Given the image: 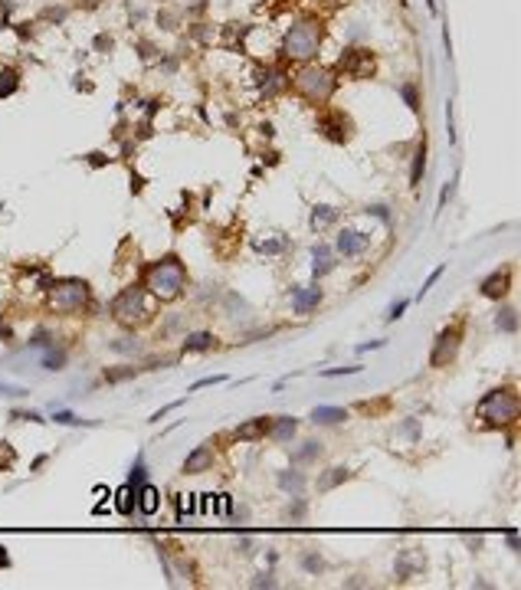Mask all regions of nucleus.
Segmentation results:
<instances>
[{"mask_svg":"<svg viewBox=\"0 0 521 590\" xmlns=\"http://www.w3.org/2000/svg\"><path fill=\"white\" fill-rule=\"evenodd\" d=\"M66 361H69V354L62 351V348H46V354H43V367H46V371H62V367H66Z\"/></svg>","mask_w":521,"mask_h":590,"instance_id":"cd10ccee","label":"nucleus"},{"mask_svg":"<svg viewBox=\"0 0 521 590\" xmlns=\"http://www.w3.org/2000/svg\"><path fill=\"white\" fill-rule=\"evenodd\" d=\"M403 433L413 436V440H420V427H417V420H407V423H403Z\"/></svg>","mask_w":521,"mask_h":590,"instance_id":"864d4df0","label":"nucleus"},{"mask_svg":"<svg viewBox=\"0 0 521 590\" xmlns=\"http://www.w3.org/2000/svg\"><path fill=\"white\" fill-rule=\"evenodd\" d=\"M148 482V463H145V456H138L135 465H131V472H128V486L138 489V486H145Z\"/></svg>","mask_w":521,"mask_h":590,"instance_id":"2f4dec72","label":"nucleus"},{"mask_svg":"<svg viewBox=\"0 0 521 590\" xmlns=\"http://www.w3.org/2000/svg\"><path fill=\"white\" fill-rule=\"evenodd\" d=\"M0 338H3V341H10V328L3 325V318H0Z\"/></svg>","mask_w":521,"mask_h":590,"instance_id":"680f3d73","label":"nucleus"},{"mask_svg":"<svg viewBox=\"0 0 521 590\" xmlns=\"http://www.w3.org/2000/svg\"><path fill=\"white\" fill-rule=\"evenodd\" d=\"M453 194H456V181H449L446 187L439 190V203H436V214H439V210H446V203L453 201Z\"/></svg>","mask_w":521,"mask_h":590,"instance_id":"a19ab883","label":"nucleus"},{"mask_svg":"<svg viewBox=\"0 0 521 590\" xmlns=\"http://www.w3.org/2000/svg\"><path fill=\"white\" fill-rule=\"evenodd\" d=\"M226 377L223 374H213V377H200V380H194L190 384V390H200V387H213V384H223Z\"/></svg>","mask_w":521,"mask_h":590,"instance_id":"49530a36","label":"nucleus"},{"mask_svg":"<svg viewBox=\"0 0 521 590\" xmlns=\"http://www.w3.org/2000/svg\"><path fill=\"white\" fill-rule=\"evenodd\" d=\"M13 463H17V452H13V446L7 440H0V472L13 469Z\"/></svg>","mask_w":521,"mask_h":590,"instance_id":"4c0bfd02","label":"nucleus"},{"mask_svg":"<svg viewBox=\"0 0 521 590\" xmlns=\"http://www.w3.org/2000/svg\"><path fill=\"white\" fill-rule=\"evenodd\" d=\"M118 502H115V508H118V515H125V518H131V512H135V489L131 486H125L118 495H115Z\"/></svg>","mask_w":521,"mask_h":590,"instance_id":"c85d7f7f","label":"nucleus"},{"mask_svg":"<svg viewBox=\"0 0 521 590\" xmlns=\"http://www.w3.org/2000/svg\"><path fill=\"white\" fill-rule=\"evenodd\" d=\"M145 292L154 302H174L181 299V292L187 289V269L181 263V256H161L158 263H151L145 269Z\"/></svg>","mask_w":521,"mask_h":590,"instance_id":"f257e3e1","label":"nucleus"},{"mask_svg":"<svg viewBox=\"0 0 521 590\" xmlns=\"http://www.w3.org/2000/svg\"><path fill=\"white\" fill-rule=\"evenodd\" d=\"M298 567H302L305 574H311V578H318V574H325V571H328V561L322 557V551L305 548V551L298 554Z\"/></svg>","mask_w":521,"mask_h":590,"instance_id":"5701e85b","label":"nucleus"},{"mask_svg":"<svg viewBox=\"0 0 521 590\" xmlns=\"http://www.w3.org/2000/svg\"><path fill=\"white\" fill-rule=\"evenodd\" d=\"M138 371H141V367L118 365V367H112V371H105V384H122V380H131V377H138Z\"/></svg>","mask_w":521,"mask_h":590,"instance_id":"7c9ffc66","label":"nucleus"},{"mask_svg":"<svg viewBox=\"0 0 521 590\" xmlns=\"http://www.w3.org/2000/svg\"><path fill=\"white\" fill-rule=\"evenodd\" d=\"M292 499H295V502L286 508V518L289 522H298V518H305V512H309V502H305L302 495H292Z\"/></svg>","mask_w":521,"mask_h":590,"instance_id":"e433bc0d","label":"nucleus"},{"mask_svg":"<svg viewBox=\"0 0 521 590\" xmlns=\"http://www.w3.org/2000/svg\"><path fill=\"white\" fill-rule=\"evenodd\" d=\"M318 128L325 131V138L328 141H345V118H341V112H328L318 118Z\"/></svg>","mask_w":521,"mask_h":590,"instance_id":"4be33fe9","label":"nucleus"},{"mask_svg":"<svg viewBox=\"0 0 521 590\" xmlns=\"http://www.w3.org/2000/svg\"><path fill=\"white\" fill-rule=\"evenodd\" d=\"M331 269H335V256H328V259H318V263H315V269H311V276L322 279V276H328Z\"/></svg>","mask_w":521,"mask_h":590,"instance_id":"79ce46f5","label":"nucleus"},{"mask_svg":"<svg viewBox=\"0 0 521 590\" xmlns=\"http://www.w3.org/2000/svg\"><path fill=\"white\" fill-rule=\"evenodd\" d=\"M46 305L50 312L56 315H82L92 305V292L82 279H60V282H50L46 289Z\"/></svg>","mask_w":521,"mask_h":590,"instance_id":"7ed1b4c3","label":"nucleus"},{"mask_svg":"<svg viewBox=\"0 0 521 590\" xmlns=\"http://www.w3.org/2000/svg\"><path fill=\"white\" fill-rule=\"evenodd\" d=\"M177 407H184V400H174V403H167V407H161L158 414H151V423H158V420H164V416H167V414H174Z\"/></svg>","mask_w":521,"mask_h":590,"instance_id":"09e8293b","label":"nucleus"},{"mask_svg":"<svg viewBox=\"0 0 521 590\" xmlns=\"http://www.w3.org/2000/svg\"><path fill=\"white\" fill-rule=\"evenodd\" d=\"M518 390L515 387H495L488 390V394H482L479 397V403H475V416L482 420L485 427H515L518 423Z\"/></svg>","mask_w":521,"mask_h":590,"instance_id":"f03ea898","label":"nucleus"},{"mask_svg":"<svg viewBox=\"0 0 521 590\" xmlns=\"http://www.w3.org/2000/svg\"><path fill=\"white\" fill-rule=\"evenodd\" d=\"M109 348H112V351H118V354H141V351H145V344H141L138 338H131V335H125V338H115Z\"/></svg>","mask_w":521,"mask_h":590,"instance_id":"c756f323","label":"nucleus"},{"mask_svg":"<svg viewBox=\"0 0 521 590\" xmlns=\"http://www.w3.org/2000/svg\"><path fill=\"white\" fill-rule=\"evenodd\" d=\"M318 43H322V26L315 20H302L286 33V43H282V56L286 59H295V63H309L311 56L318 53Z\"/></svg>","mask_w":521,"mask_h":590,"instance_id":"39448f33","label":"nucleus"},{"mask_svg":"<svg viewBox=\"0 0 521 590\" xmlns=\"http://www.w3.org/2000/svg\"><path fill=\"white\" fill-rule=\"evenodd\" d=\"M364 210H367L371 216H377V220H384L387 226L394 223V220H390V214H387V207H384V203H371V207H364Z\"/></svg>","mask_w":521,"mask_h":590,"instance_id":"a18cd8bd","label":"nucleus"},{"mask_svg":"<svg viewBox=\"0 0 521 590\" xmlns=\"http://www.w3.org/2000/svg\"><path fill=\"white\" fill-rule=\"evenodd\" d=\"M269 423H273V416H253V420H246V423H239L233 430V440H239V443L262 440V436H269Z\"/></svg>","mask_w":521,"mask_h":590,"instance_id":"ddd939ff","label":"nucleus"},{"mask_svg":"<svg viewBox=\"0 0 521 590\" xmlns=\"http://www.w3.org/2000/svg\"><path fill=\"white\" fill-rule=\"evenodd\" d=\"M17 89H20V73H17L13 66H3V69H0V99L13 95Z\"/></svg>","mask_w":521,"mask_h":590,"instance_id":"bb28decb","label":"nucleus"},{"mask_svg":"<svg viewBox=\"0 0 521 590\" xmlns=\"http://www.w3.org/2000/svg\"><path fill=\"white\" fill-rule=\"evenodd\" d=\"M115 43H112V37H95V50H102V53H109Z\"/></svg>","mask_w":521,"mask_h":590,"instance_id":"6e6d98bb","label":"nucleus"},{"mask_svg":"<svg viewBox=\"0 0 521 590\" xmlns=\"http://www.w3.org/2000/svg\"><path fill=\"white\" fill-rule=\"evenodd\" d=\"M13 420H30V423H43V420H39V414H33V410H26V414H13Z\"/></svg>","mask_w":521,"mask_h":590,"instance_id":"13d9d810","label":"nucleus"},{"mask_svg":"<svg viewBox=\"0 0 521 590\" xmlns=\"http://www.w3.org/2000/svg\"><path fill=\"white\" fill-rule=\"evenodd\" d=\"M443 273H446V266H436L433 273H430V276H426V282H423V289L417 292V299H423V295H426V292L433 289L436 282H439V279H443Z\"/></svg>","mask_w":521,"mask_h":590,"instance_id":"58836bf2","label":"nucleus"},{"mask_svg":"<svg viewBox=\"0 0 521 590\" xmlns=\"http://www.w3.org/2000/svg\"><path fill=\"white\" fill-rule=\"evenodd\" d=\"M423 174H426V141H420V148L413 154V164H410V187H420Z\"/></svg>","mask_w":521,"mask_h":590,"instance_id":"393cba45","label":"nucleus"},{"mask_svg":"<svg viewBox=\"0 0 521 590\" xmlns=\"http://www.w3.org/2000/svg\"><path fill=\"white\" fill-rule=\"evenodd\" d=\"M367 246H371V237L360 233V230H341L338 239H335V252H341V256H347V259L367 252Z\"/></svg>","mask_w":521,"mask_h":590,"instance_id":"9b49d317","label":"nucleus"},{"mask_svg":"<svg viewBox=\"0 0 521 590\" xmlns=\"http://www.w3.org/2000/svg\"><path fill=\"white\" fill-rule=\"evenodd\" d=\"M138 50H141V59H145V63L154 59V46H151V43H138Z\"/></svg>","mask_w":521,"mask_h":590,"instance_id":"603ef678","label":"nucleus"},{"mask_svg":"<svg viewBox=\"0 0 521 590\" xmlns=\"http://www.w3.org/2000/svg\"><path fill=\"white\" fill-rule=\"evenodd\" d=\"M325 299V289L318 282L311 286H292V312L295 315H311Z\"/></svg>","mask_w":521,"mask_h":590,"instance_id":"1a4fd4ad","label":"nucleus"},{"mask_svg":"<svg viewBox=\"0 0 521 590\" xmlns=\"http://www.w3.org/2000/svg\"><path fill=\"white\" fill-rule=\"evenodd\" d=\"M109 312H112V318L118 322V325L138 328V325H145V322H151L154 305L148 302V292H145V286H125V289L112 299Z\"/></svg>","mask_w":521,"mask_h":590,"instance_id":"20e7f679","label":"nucleus"},{"mask_svg":"<svg viewBox=\"0 0 521 590\" xmlns=\"http://www.w3.org/2000/svg\"><path fill=\"white\" fill-rule=\"evenodd\" d=\"M511 279H515V269H511V266H502L498 273H492L488 279H482L479 292H482L485 299H492V302L505 299V295L511 292Z\"/></svg>","mask_w":521,"mask_h":590,"instance_id":"9d476101","label":"nucleus"},{"mask_svg":"<svg viewBox=\"0 0 521 590\" xmlns=\"http://www.w3.org/2000/svg\"><path fill=\"white\" fill-rule=\"evenodd\" d=\"M400 95H403L410 112H420V86H417V82H403V86H400Z\"/></svg>","mask_w":521,"mask_h":590,"instance_id":"72a5a7b5","label":"nucleus"},{"mask_svg":"<svg viewBox=\"0 0 521 590\" xmlns=\"http://www.w3.org/2000/svg\"><path fill=\"white\" fill-rule=\"evenodd\" d=\"M309 420L311 423H318V427H338V423H345L347 420V410L345 407H315Z\"/></svg>","mask_w":521,"mask_h":590,"instance_id":"412c9836","label":"nucleus"},{"mask_svg":"<svg viewBox=\"0 0 521 590\" xmlns=\"http://www.w3.org/2000/svg\"><path fill=\"white\" fill-rule=\"evenodd\" d=\"M338 69L351 79H367V75L377 73V59H374L371 50H360V46H347L341 56H338Z\"/></svg>","mask_w":521,"mask_h":590,"instance_id":"6e6552de","label":"nucleus"},{"mask_svg":"<svg viewBox=\"0 0 521 590\" xmlns=\"http://www.w3.org/2000/svg\"><path fill=\"white\" fill-rule=\"evenodd\" d=\"M466 338V318H456L453 325H446L433 341V351H430V367H446L456 361V354L462 348Z\"/></svg>","mask_w":521,"mask_h":590,"instance_id":"0eeeda50","label":"nucleus"},{"mask_svg":"<svg viewBox=\"0 0 521 590\" xmlns=\"http://www.w3.org/2000/svg\"><path fill=\"white\" fill-rule=\"evenodd\" d=\"M322 452H325V446L318 440H305L295 452H292V463L295 465H311L315 459H322Z\"/></svg>","mask_w":521,"mask_h":590,"instance_id":"b1692460","label":"nucleus"},{"mask_svg":"<svg viewBox=\"0 0 521 590\" xmlns=\"http://www.w3.org/2000/svg\"><path fill=\"white\" fill-rule=\"evenodd\" d=\"M328 256H331V246H325V243H315V246H311V259H315V263H318V259H328Z\"/></svg>","mask_w":521,"mask_h":590,"instance_id":"8fccbe9b","label":"nucleus"},{"mask_svg":"<svg viewBox=\"0 0 521 590\" xmlns=\"http://www.w3.org/2000/svg\"><path fill=\"white\" fill-rule=\"evenodd\" d=\"M289 243L286 239H253V250L262 252V256H275V252H282Z\"/></svg>","mask_w":521,"mask_h":590,"instance_id":"473e14b6","label":"nucleus"},{"mask_svg":"<svg viewBox=\"0 0 521 590\" xmlns=\"http://www.w3.org/2000/svg\"><path fill=\"white\" fill-rule=\"evenodd\" d=\"M509 548L511 551H518V531H509Z\"/></svg>","mask_w":521,"mask_h":590,"instance_id":"052dcab7","label":"nucleus"},{"mask_svg":"<svg viewBox=\"0 0 521 590\" xmlns=\"http://www.w3.org/2000/svg\"><path fill=\"white\" fill-rule=\"evenodd\" d=\"M384 344H387L384 338H381V341H367V344H360L358 351H360V354H364V351H377V348H384Z\"/></svg>","mask_w":521,"mask_h":590,"instance_id":"4d7b16f0","label":"nucleus"},{"mask_svg":"<svg viewBox=\"0 0 521 590\" xmlns=\"http://www.w3.org/2000/svg\"><path fill=\"white\" fill-rule=\"evenodd\" d=\"M0 567H10V554H7L3 544H0Z\"/></svg>","mask_w":521,"mask_h":590,"instance_id":"bf43d9fd","label":"nucleus"},{"mask_svg":"<svg viewBox=\"0 0 521 590\" xmlns=\"http://www.w3.org/2000/svg\"><path fill=\"white\" fill-rule=\"evenodd\" d=\"M495 328L498 331H505V335H515V331H518V312H515L511 305L498 308L495 312Z\"/></svg>","mask_w":521,"mask_h":590,"instance_id":"a878e982","label":"nucleus"},{"mask_svg":"<svg viewBox=\"0 0 521 590\" xmlns=\"http://www.w3.org/2000/svg\"><path fill=\"white\" fill-rule=\"evenodd\" d=\"M407 305H410V302H407V299H397V302H394V305H390V308H387V315H384V322H397L400 315L407 312Z\"/></svg>","mask_w":521,"mask_h":590,"instance_id":"ea45409f","label":"nucleus"},{"mask_svg":"<svg viewBox=\"0 0 521 590\" xmlns=\"http://www.w3.org/2000/svg\"><path fill=\"white\" fill-rule=\"evenodd\" d=\"M394 571H397V578H400V580L417 578V574L423 571V554L417 551V548H407V551H400V554H397V561H394Z\"/></svg>","mask_w":521,"mask_h":590,"instance_id":"dca6fc26","label":"nucleus"},{"mask_svg":"<svg viewBox=\"0 0 521 590\" xmlns=\"http://www.w3.org/2000/svg\"><path fill=\"white\" fill-rule=\"evenodd\" d=\"M213 459H217V452H213V443H200L197 450L190 452L184 459V465H181V472L184 476H200V472H210Z\"/></svg>","mask_w":521,"mask_h":590,"instance_id":"f8f14e48","label":"nucleus"},{"mask_svg":"<svg viewBox=\"0 0 521 590\" xmlns=\"http://www.w3.org/2000/svg\"><path fill=\"white\" fill-rule=\"evenodd\" d=\"M466 544H469V551H482L485 538H482V535H466Z\"/></svg>","mask_w":521,"mask_h":590,"instance_id":"3c124183","label":"nucleus"},{"mask_svg":"<svg viewBox=\"0 0 521 590\" xmlns=\"http://www.w3.org/2000/svg\"><path fill=\"white\" fill-rule=\"evenodd\" d=\"M158 24H161L164 30H177V24H181V17H177L174 10H161V13H158Z\"/></svg>","mask_w":521,"mask_h":590,"instance_id":"37998d69","label":"nucleus"},{"mask_svg":"<svg viewBox=\"0 0 521 590\" xmlns=\"http://www.w3.org/2000/svg\"><path fill=\"white\" fill-rule=\"evenodd\" d=\"M158 508H161V492L154 489L151 482L138 486V489H135V512H138V515L151 518L154 512H158Z\"/></svg>","mask_w":521,"mask_h":590,"instance_id":"4468645a","label":"nucleus"},{"mask_svg":"<svg viewBox=\"0 0 521 590\" xmlns=\"http://www.w3.org/2000/svg\"><path fill=\"white\" fill-rule=\"evenodd\" d=\"M53 423H62V427H95V420H82V416L69 414V410H60V414H53Z\"/></svg>","mask_w":521,"mask_h":590,"instance_id":"f704fd0d","label":"nucleus"},{"mask_svg":"<svg viewBox=\"0 0 521 590\" xmlns=\"http://www.w3.org/2000/svg\"><path fill=\"white\" fill-rule=\"evenodd\" d=\"M360 367L351 365V367H328V371H322V377H345V374H358Z\"/></svg>","mask_w":521,"mask_h":590,"instance_id":"de8ad7c7","label":"nucleus"},{"mask_svg":"<svg viewBox=\"0 0 521 590\" xmlns=\"http://www.w3.org/2000/svg\"><path fill=\"white\" fill-rule=\"evenodd\" d=\"M249 587H275V578H273V571H259L256 578L249 580Z\"/></svg>","mask_w":521,"mask_h":590,"instance_id":"c03bdc74","label":"nucleus"},{"mask_svg":"<svg viewBox=\"0 0 521 590\" xmlns=\"http://www.w3.org/2000/svg\"><path fill=\"white\" fill-rule=\"evenodd\" d=\"M275 486L286 492V495H302L309 489V476L302 469H279L275 472Z\"/></svg>","mask_w":521,"mask_h":590,"instance_id":"2eb2a0df","label":"nucleus"},{"mask_svg":"<svg viewBox=\"0 0 521 590\" xmlns=\"http://www.w3.org/2000/svg\"><path fill=\"white\" fill-rule=\"evenodd\" d=\"M213 348H217V335H210V331H194L181 341V354H203L213 351Z\"/></svg>","mask_w":521,"mask_h":590,"instance_id":"a211bd4d","label":"nucleus"},{"mask_svg":"<svg viewBox=\"0 0 521 590\" xmlns=\"http://www.w3.org/2000/svg\"><path fill=\"white\" fill-rule=\"evenodd\" d=\"M347 479H351V469H345V465H331V469H325L322 476L315 479V489L331 492V489H338V486H345Z\"/></svg>","mask_w":521,"mask_h":590,"instance_id":"aec40b11","label":"nucleus"},{"mask_svg":"<svg viewBox=\"0 0 521 590\" xmlns=\"http://www.w3.org/2000/svg\"><path fill=\"white\" fill-rule=\"evenodd\" d=\"M233 551L239 554V557H253V554H256V538H253V535H236Z\"/></svg>","mask_w":521,"mask_h":590,"instance_id":"c9c22d12","label":"nucleus"},{"mask_svg":"<svg viewBox=\"0 0 521 590\" xmlns=\"http://www.w3.org/2000/svg\"><path fill=\"white\" fill-rule=\"evenodd\" d=\"M298 433V420L295 416H275L269 423V440L273 443H292Z\"/></svg>","mask_w":521,"mask_h":590,"instance_id":"6ab92c4d","label":"nucleus"},{"mask_svg":"<svg viewBox=\"0 0 521 590\" xmlns=\"http://www.w3.org/2000/svg\"><path fill=\"white\" fill-rule=\"evenodd\" d=\"M109 161H112V158H105L102 151H95V154H89V164H92V167H102V164H109Z\"/></svg>","mask_w":521,"mask_h":590,"instance_id":"5fc2aeb1","label":"nucleus"},{"mask_svg":"<svg viewBox=\"0 0 521 590\" xmlns=\"http://www.w3.org/2000/svg\"><path fill=\"white\" fill-rule=\"evenodd\" d=\"M295 89L302 99L309 102H328L335 95L338 89V79L331 69H325V66H305V69H298L295 75Z\"/></svg>","mask_w":521,"mask_h":590,"instance_id":"423d86ee","label":"nucleus"},{"mask_svg":"<svg viewBox=\"0 0 521 590\" xmlns=\"http://www.w3.org/2000/svg\"><path fill=\"white\" fill-rule=\"evenodd\" d=\"M338 220H341V210L338 207H331V203H315L309 214V226L315 230V233H325L328 226H335Z\"/></svg>","mask_w":521,"mask_h":590,"instance_id":"f3484780","label":"nucleus"}]
</instances>
